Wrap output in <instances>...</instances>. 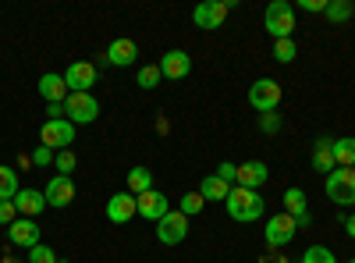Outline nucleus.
Returning <instances> with one entry per match:
<instances>
[{
	"mask_svg": "<svg viewBox=\"0 0 355 263\" xmlns=\"http://www.w3.org/2000/svg\"><path fill=\"white\" fill-rule=\"evenodd\" d=\"M224 207H227V214H231L234 221L249 224V221H259V217H263V196H259L256 189L231 185V192H227V199H224Z\"/></svg>",
	"mask_w": 355,
	"mask_h": 263,
	"instance_id": "nucleus-1",
	"label": "nucleus"
},
{
	"mask_svg": "<svg viewBox=\"0 0 355 263\" xmlns=\"http://www.w3.org/2000/svg\"><path fill=\"white\" fill-rule=\"evenodd\" d=\"M263 25H266V33H270L274 40H291V33L299 25H295V8L284 4V0H274L270 8H266L263 15Z\"/></svg>",
	"mask_w": 355,
	"mask_h": 263,
	"instance_id": "nucleus-2",
	"label": "nucleus"
},
{
	"mask_svg": "<svg viewBox=\"0 0 355 263\" xmlns=\"http://www.w3.org/2000/svg\"><path fill=\"white\" fill-rule=\"evenodd\" d=\"M327 199L338 203V207H352L355 203V167H338L327 174Z\"/></svg>",
	"mask_w": 355,
	"mask_h": 263,
	"instance_id": "nucleus-3",
	"label": "nucleus"
},
{
	"mask_svg": "<svg viewBox=\"0 0 355 263\" xmlns=\"http://www.w3.org/2000/svg\"><path fill=\"white\" fill-rule=\"evenodd\" d=\"M64 118L71 125H93L100 118V103L93 93H68L64 100Z\"/></svg>",
	"mask_w": 355,
	"mask_h": 263,
	"instance_id": "nucleus-4",
	"label": "nucleus"
},
{
	"mask_svg": "<svg viewBox=\"0 0 355 263\" xmlns=\"http://www.w3.org/2000/svg\"><path fill=\"white\" fill-rule=\"evenodd\" d=\"M40 142L46 146V150H68V146L75 142V125L68 121V118H57V121H43V128H40Z\"/></svg>",
	"mask_w": 355,
	"mask_h": 263,
	"instance_id": "nucleus-5",
	"label": "nucleus"
},
{
	"mask_svg": "<svg viewBox=\"0 0 355 263\" xmlns=\"http://www.w3.org/2000/svg\"><path fill=\"white\" fill-rule=\"evenodd\" d=\"M249 103H252V110H259V114H274L277 103H281V85H277L274 78L252 82V85H249Z\"/></svg>",
	"mask_w": 355,
	"mask_h": 263,
	"instance_id": "nucleus-6",
	"label": "nucleus"
},
{
	"mask_svg": "<svg viewBox=\"0 0 355 263\" xmlns=\"http://www.w3.org/2000/svg\"><path fill=\"white\" fill-rule=\"evenodd\" d=\"M295 231H299V221H295L291 214H274L270 221H266V228H263V239H266L270 249H281V246H288L295 239Z\"/></svg>",
	"mask_w": 355,
	"mask_h": 263,
	"instance_id": "nucleus-7",
	"label": "nucleus"
},
{
	"mask_svg": "<svg viewBox=\"0 0 355 263\" xmlns=\"http://www.w3.org/2000/svg\"><path fill=\"white\" fill-rule=\"evenodd\" d=\"M185 235H189V217H185L182 210H171V214H164V217L157 221V239H160L164 246L185 242Z\"/></svg>",
	"mask_w": 355,
	"mask_h": 263,
	"instance_id": "nucleus-8",
	"label": "nucleus"
},
{
	"mask_svg": "<svg viewBox=\"0 0 355 263\" xmlns=\"http://www.w3.org/2000/svg\"><path fill=\"white\" fill-rule=\"evenodd\" d=\"M227 11H231V0H206V4H199L192 11V22H196V28H220Z\"/></svg>",
	"mask_w": 355,
	"mask_h": 263,
	"instance_id": "nucleus-9",
	"label": "nucleus"
},
{
	"mask_svg": "<svg viewBox=\"0 0 355 263\" xmlns=\"http://www.w3.org/2000/svg\"><path fill=\"white\" fill-rule=\"evenodd\" d=\"M135 207H139V217H146V221H160L164 214H171V203L160 189H150V192L135 196Z\"/></svg>",
	"mask_w": 355,
	"mask_h": 263,
	"instance_id": "nucleus-10",
	"label": "nucleus"
},
{
	"mask_svg": "<svg viewBox=\"0 0 355 263\" xmlns=\"http://www.w3.org/2000/svg\"><path fill=\"white\" fill-rule=\"evenodd\" d=\"M135 214H139V207H135V196L132 192H117V196L107 199V221L110 224H128Z\"/></svg>",
	"mask_w": 355,
	"mask_h": 263,
	"instance_id": "nucleus-11",
	"label": "nucleus"
},
{
	"mask_svg": "<svg viewBox=\"0 0 355 263\" xmlns=\"http://www.w3.org/2000/svg\"><path fill=\"white\" fill-rule=\"evenodd\" d=\"M8 239H11V246H18V249H33V246H40V228H36L33 217H18V221L8 228Z\"/></svg>",
	"mask_w": 355,
	"mask_h": 263,
	"instance_id": "nucleus-12",
	"label": "nucleus"
},
{
	"mask_svg": "<svg viewBox=\"0 0 355 263\" xmlns=\"http://www.w3.org/2000/svg\"><path fill=\"white\" fill-rule=\"evenodd\" d=\"M64 82H68L71 93H89V85H96V68L89 61H75V65H68Z\"/></svg>",
	"mask_w": 355,
	"mask_h": 263,
	"instance_id": "nucleus-13",
	"label": "nucleus"
},
{
	"mask_svg": "<svg viewBox=\"0 0 355 263\" xmlns=\"http://www.w3.org/2000/svg\"><path fill=\"white\" fill-rule=\"evenodd\" d=\"M43 196H46V207H68V203L75 199V182L71 178H64V174H57V178H50V185L43 189Z\"/></svg>",
	"mask_w": 355,
	"mask_h": 263,
	"instance_id": "nucleus-14",
	"label": "nucleus"
},
{
	"mask_svg": "<svg viewBox=\"0 0 355 263\" xmlns=\"http://www.w3.org/2000/svg\"><path fill=\"white\" fill-rule=\"evenodd\" d=\"M192 71V57L185 53V50H167L164 57H160V75L164 78H185Z\"/></svg>",
	"mask_w": 355,
	"mask_h": 263,
	"instance_id": "nucleus-15",
	"label": "nucleus"
},
{
	"mask_svg": "<svg viewBox=\"0 0 355 263\" xmlns=\"http://www.w3.org/2000/svg\"><path fill=\"white\" fill-rule=\"evenodd\" d=\"M36 90H40V96H43L46 103H64L68 93H71V90H68V82H64V75H53V71L40 78Z\"/></svg>",
	"mask_w": 355,
	"mask_h": 263,
	"instance_id": "nucleus-16",
	"label": "nucleus"
},
{
	"mask_svg": "<svg viewBox=\"0 0 355 263\" xmlns=\"http://www.w3.org/2000/svg\"><path fill=\"white\" fill-rule=\"evenodd\" d=\"M135 57H139L135 40H114V43L107 46V61H110L114 68H132Z\"/></svg>",
	"mask_w": 355,
	"mask_h": 263,
	"instance_id": "nucleus-17",
	"label": "nucleus"
},
{
	"mask_svg": "<svg viewBox=\"0 0 355 263\" xmlns=\"http://www.w3.org/2000/svg\"><path fill=\"white\" fill-rule=\"evenodd\" d=\"M15 207H18L21 217H33V221H36V217L46 210V196L36 192V189H21V192L15 196Z\"/></svg>",
	"mask_w": 355,
	"mask_h": 263,
	"instance_id": "nucleus-18",
	"label": "nucleus"
},
{
	"mask_svg": "<svg viewBox=\"0 0 355 263\" xmlns=\"http://www.w3.org/2000/svg\"><path fill=\"white\" fill-rule=\"evenodd\" d=\"M266 164L263 160H245V164H239V178H234V185H242V189H259L263 182H266Z\"/></svg>",
	"mask_w": 355,
	"mask_h": 263,
	"instance_id": "nucleus-19",
	"label": "nucleus"
},
{
	"mask_svg": "<svg viewBox=\"0 0 355 263\" xmlns=\"http://www.w3.org/2000/svg\"><path fill=\"white\" fill-rule=\"evenodd\" d=\"M313 167L316 171H338V160H334V139H316V146H313Z\"/></svg>",
	"mask_w": 355,
	"mask_h": 263,
	"instance_id": "nucleus-20",
	"label": "nucleus"
},
{
	"mask_svg": "<svg viewBox=\"0 0 355 263\" xmlns=\"http://www.w3.org/2000/svg\"><path fill=\"white\" fill-rule=\"evenodd\" d=\"M284 214H291L295 221H299V228H306V224H309L306 192H302V189H288V192H284Z\"/></svg>",
	"mask_w": 355,
	"mask_h": 263,
	"instance_id": "nucleus-21",
	"label": "nucleus"
},
{
	"mask_svg": "<svg viewBox=\"0 0 355 263\" xmlns=\"http://www.w3.org/2000/svg\"><path fill=\"white\" fill-rule=\"evenodd\" d=\"M153 189V171L150 167H132L128 171V192L132 196H142V192H150Z\"/></svg>",
	"mask_w": 355,
	"mask_h": 263,
	"instance_id": "nucleus-22",
	"label": "nucleus"
},
{
	"mask_svg": "<svg viewBox=\"0 0 355 263\" xmlns=\"http://www.w3.org/2000/svg\"><path fill=\"white\" fill-rule=\"evenodd\" d=\"M227 192H231V185L224 182V178H217V174H210V178H202V185H199V196L210 203V199H227Z\"/></svg>",
	"mask_w": 355,
	"mask_h": 263,
	"instance_id": "nucleus-23",
	"label": "nucleus"
},
{
	"mask_svg": "<svg viewBox=\"0 0 355 263\" xmlns=\"http://www.w3.org/2000/svg\"><path fill=\"white\" fill-rule=\"evenodd\" d=\"M21 189H18V171L8 167V164H0V199H15Z\"/></svg>",
	"mask_w": 355,
	"mask_h": 263,
	"instance_id": "nucleus-24",
	"label": "nucleus"
},
{
	"mask_svg": "<svg viewBox=\"0 0 355 263\" xmlns=\"http://www.w3.org/2000/svg\"><path fill=\"white\" fill-rule=\"evenodd\" d=\"M334 160L338 167H355V139H334Z\"/></svg>",
	"mask_w": 355,
	"mask_h": 263,
	"instance_id": "nucleus-25",
	"label": "nucleus"
},
{
	"mask_svg": "<svg viewBox=\"0 0 355 263\" xmlns=\"http://www.w3.org/2000/svg\"><path fill=\"white\" fill-rule=\"evenodd\" d=\"M323 15H327L331 22H348L355 15V4H352V0H327V11H323Z\"/></svg>",
	"mask_w": 355,
	"mask_h": 263,
	"instance_id": "nucleus-26",
	"label": "nucleus"
},
{
	"mask_svg": "<svg viewBox=\"0 0 355 263\" xmlns=\"http://www.w3.org/2000/svg\"><path fill=\"white\" fill-rule=\"evenodd\" d=\"M202 207H206V199H202L199 192H185L182 199H178V210H182L185 217H196V214H199Z\"/></svg>",
	"mask_w": 355,
	"mask_h": 263,
	"instance_id": "nucleus-27",
	"label": "nucleus"
},
{
	"mask_svg": "<svg viewBox=\"0 0 355 263\" xmlns=\"http://www.w3.org/2000/svg\"><path fill=\"white\" fill-rule=\"evenodd\" d=\"M295 40H274V61H281V65H291L295 61Z\"/></svg>",
	"mask_w": 355,
	"mask_h": 263,
	"instance_id": "nucleus-28",
	"label": "nucleus"
},
{
	"mask_svg": "<svg viewBox=\"0 0 355 263\" xmlns=\"http://www.w3.org/2000/svg\"><path fill=\"white\" fill-rule=\"evenodd\" d=\"M164 75H160V65H146V68H139V85L142 90H157V82H160Z\"/></svg>",
	"mask_w": 355,
	"mask_h": 263,
	"instance_id": "nucleus-29",
	"label": "nucleus"
},
{
	"mask_svg": "<svg viewBox=\"0 0 355 263\" xmlns=\"http://www.w3.org/2000/svg\"><path fill=\"white\" fill-rule=\"evenodd\" d=\"M302 263H338V256H334L327 246H313V249H306Z\"/></svg>",
	"mask_w": 355,
	"mask_h": 263,
	"instance_id": "nucleus-30",
	"label": "nucleus"
},
{
	"mask_svg": "<svg viewBox=\"0 0 355 263\" xmlns=\"http://www.w3.org/2000/svg\"><path fill=\"white\" fill-rule=\"evenodd\" d=\"M28 263H61V260H57V253L50 249V246H33V249H28Z\"/></svg>",
	"mask_w": 355,
	"mask_h": 263,
	"instance_id": "nucleus-31",
	"label": "nucleus"
},
{
	"mask_svg": "<svg viewBox=\"0 0 355 263\" xmlns=\"http://www.w3.org/2000/svg\"><path fill=\"white\" fill-rule=\"evenodd\" d=\"M53 167L61 171L64 178H71V171H75V153H71V150H61V153L53 157Z\"/></svg>",
	"mask_w": 355,
	"mask_h": 263,
	"instance_id": "nucleus-32",
	"label": "nucleus"
},
{
	"mask_svg": "<svg viewBox=\"0 0 355 263\" xmlns=\"http://www.w3.org/2000/svg\"><path fill=\"white\" fill-rule=\"evenodd\" d=\"M18 221V207H15V199H0V224L11 228Z\"/></svg>",
	"mask_w": 355,
	"mask_h": 263,
	"instance_id": "nucleus-33",
	"label": "nucleus"
},
{
	"mask_svg": "<svg viewBox=\"0 0 355 263\" xmlns=\"http://www.w3.org/2000/svg\"><path fill=\"white\" fill-rule=\"evenodd\" d=\"M217 178H224L227 185H234V178H239V167H234V164H227V160H224V164L217 167Z\"/></svg>",
	"mask_w": 355,
	"mask_h": 263,
	"instance_id": "nucleus-34",
	"label": "nucleus"
},
{
	"mask_svg": "<svg viewBox=\"0 0 355 263\" xmlns=\"http://www.w3.org/2000/svg\"><path fill=\"white\" fill-rule=\"evenodd\" d=\"M259 128L263 132H277L281 128V118H277V114H259Z\"/></svg>",
	"mask_w": 355,
	"mask_h": 263,
	"instance_id": "nucleus-35",
	"label": "nucleus"
},
{
	"mask_svg": "<svg viewBox=\"0 0 355 263\" xmlns=\"http://www.w3.org/2000/svg\"><path fill=\"white\" fill-rule=\"evenodd\" d=\"M33 160H36L40 167H46V164H53V150H46V146H40V150L33 153Z\"/></svg>",
	"mask_w": 355,
	"mask_h": 263,
	"instance_id": "nucleus-36",
	"label": "nucleus"
},
{
	"mask_svg": "<svg viewBox=\"0 0 355 263\" xmlns=\"http://www.w3.org/2000/svg\"><path fill=\"white\" fill-rule=\"evenodd\" d=\"M302 11H327V0H302Z\"/></svg>",
	"mask_w": 355,
	"mask_h": 263,
	"instance_id": "nucleus-37",
	"label": "nucleus"
},
{
	"mask_svg": "<svg viewBox=\"0 0 355 263\" xmlns=\"http://www.w3.org/2000/svg\"><path fill=\"white\" fill-rule=\"evenodd\" d=\"M50 121H57V118H64V103H50Z\"/></svg>",
	"mask_w": 355,
	"mask_h": 263,
	"instance_id": "nucleus-38",
	"label": "nucleus"
},
{
	"mask_svg": "<svg viewBox=\"0 0 355 263\" xmlns=\"http://www.w3.org/2000/svg\"><path fill=\"white\" fill-rule=\"evenodd\" d=\"M345 228H348V235H352V239H355V214H352V217H348V221H345Z\"/></svg>",
	"mask_w": 355,
	"mask_h": 263,
	"instance_id": "nucleus-39",
	"label": "nucleus"
},
{
	"mask_svg": "<svg viewBox=\"0 0 355 263\" xmlns=\"http://www.w3.org/2000/svg\"><path fill=\"white\" fill-rule=\"evenodd\" d=\"M4 263H11V260H4Z\"/></svg>",
	"mask_w": 355,
	"mask_h": 263,
	"instance_id": "nucleus-40",
	"label": "nucleus"
},
{
	"mask_svg": "<svg viewBox=\"0 0 355 263\" xmlns=\"http://www.w3.org/2000/svg\"><path fill=\"white\" fill-rule=\"evenodd\" d=\"M348 263H355V260H348Z\"/></svg>",
	"mask_w": 355,
	"mask_h": 263,
	"instance_id": "nucleus-41",
	"label": "nucleus"
}]
</instances>
